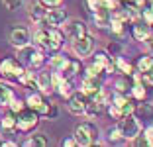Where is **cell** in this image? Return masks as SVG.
I'll return each mask as SVG.
<instances>
[{
  "mask_svg": "<svg viewBox=\"0 0 153 147\" xmlns=\"http://www.w3.org/2000/svg\"><path fill=\"white\" fill-rule=\"evenodd\" d=\"M24 108H26V102H22V100H12L10 102V112L12 114H20Z\"/></svg>",
  "mask_w": 153,
  "mask_h": 147,
  "instance_id": "f1b7e54d",
  "label": "cell"
},
{
  "mask_svg": "<svg viewBox=\"0 0 153 147\" xmlns=\"http://www.w3.org/2000/svg\"><path fill=\"white\" fill-rule=\"evenodd\" d=\"M131 36H134V39L137 41H145L149 36H151V27H149V24H134V27H131Z\"/></svg>",
  "mask_w": 153,
  "mask_h": 147,
  "instance_id": "9a60e30c",
  "label": "cell"
},
{
  "mask_svg": "<svg viewBox=\"0 0 153 147\" xmlns=\"http://www.w3.org/2000/svg\"><path fill=\"white\" fill-rule=\"evenodd\" d=\"M94 49V39L86 33V36L79 37V39H75V53L79 55V57H86V55H90V51Z\"/></svg>",
  "mask_w": 153,
  "mask_h": 147,
  "instance_id": "9c48e42d",
  "label": "cell"
},
{
  "mask_svg": "<svg viewBox=\"0 0 153 147\" xmlns=\"http://www.w3.org/2000/svg\"><path fill=\"white\" fill-rule=\"evenodd\" d=\"M24 145H26V147H45V145H47V137H45L43 134H33L32 137L24 143Z\"/></svg>",
  "mask_w": 153,
  "mask_h": 147,
  "instance_id": "7402d4cb",
  "label": "cell"
},
{
  "mask_svg": "<svg viewBox=\"0 0 153 147\" xmlns=\"http://www.w3.org/2000/svg\"><path fill=\"white\" fill-rule=\"evenodd\" d=\"M20 57L27 63V67H32V69H39L43 65V51L32 47L30 43L20 47Z\"/></svg>",
  "mask_w": 153,
  "mask_h": 147,
  "instance_id": "277c9868",
  "label": "cell"
},
{
  "mask_svg": "<svg viewBox=\"0 0 153 147\" xmlns=\"http://www.w3.org/2000/svg\"><path fill=\"white\" fill-rule=\"evenodd\" d=\"M49 43H47V49H59L61 45H63V41H65V37H63V33L57 30V27H49Z\"/></svg>",
  "mask_w": 153,
  "mask_h": 147,
  "instance_id": "2e32d148",
  "label": "cell"
},
{
  "mask_svg": "<svg viewBox=\"0 0 153 147\" xmlns=\"http://www.w3.org/2000/svg\"><path fill=\"white\" fill-rule=\"evenodd\" d=\"M131 94H134V98L135 100H145V85L143 82H140V80H137V82H134V85H131V90H130Z\"/></svg>",
  "mask_w": 153,
  "mask_h": 147,
  "instance_id": "cb8c5ba5",
  "label": "cell"
},
{
  "mask_svg": "<svg viewBox=\"0 0 153 147\" xmlns=\"http://www.w3.org/2000/svg\"><path fill=\"white\" fill-rule=\"evenodd\" d=\"M43 100H45V98L41 96V92L37 90V92H33V94H30V96H27V102H26V106L37 112V110H39V106L43 104Z\"/></svg>",
  "mask_w": 153,
  "mask_h": 147,
  "instance_id": "d6986e66",
  "label": "cell"
},
{
  "mask_svg": "<svg viewBox=\"0 0 153 147\" xmlns=\"http://www.w3.org/2000/svg\"><path fill=\"white\" fill-rule=\"evenodd\" d=\"M14 100V92L10 86L6 85H0V104L2 106H10V102Z\"/></svg>",
  "mask_w": 153,
  "mask_h": 147,
  "instance_id": "ffe728a7",
  "label": "cell"
},
{
  "mask_svg": "<svg viewBox=\"0 0 153 147\" xmlns=\"http://www.w3.org/2000/svg\"><path fill=\"white\" fill-rule=\"evenodd\" d=\"M37 112L32 110V108H24L20 114H16V129H20V131H30V129H33L37 125Z\"/></svg>",
  "mask_w": 153,
  "mask_h": 147,
  "instance_id": "7a4b0ae2",
  "label": "cell"
},
{
  "mask_svg": "<svg viewBox=\"0 0 153 147\" xmlns=\"http://www.w3.org/2000/svg\"><path fill=\"white\" fill-rule=\"evenodd\" d=\"M0 128H2V131H10V129L16 128V114H6L4 118H2V122H0Z\"/></svg>",
  "mask_w": 153,
  "mask_h": 147,
  "instance_id": "603a6c76",
  "label": "cell"
},
{
  "mask_svg": "<svg viewBox=\"0 0 153 147\" xmlns=\"http://www.w3.org/2000/svg\"><path fill=\"white\" fill-rule=\"evenodd\" d=\"M65 59H67V57H63V55H55V57L51 59V63H53V67H55V69H59V67H61V65L65 63Z\"/></svg>",
  "mask_w": 153,
  "mask_h": 147,
  "instance_id": "d6a6232c",
  "label": "cell"
},
{
  "mask_svg": "<svg viewBox=\"0 0 153 147\" xmlns=\"http://www.w3.org/2000/svg\"><path fill=\"white\" fill-rule=\"evenodd\" d=\"M33 39H36L37 45H43V47H47V43H49V31H47V30H39L36 36H33Z\"/></svg>",
  "mask_w": 153,
  "mask_h": 147,
  "instance_id": "4316f807",
  "label": "cell"
},
{
  "mask_svg": "<svg viewBox=\"0 0 153 147\" xmlns=\"http://www.w3.org/2000/svg\"><path fill=\"white\" fill-rule=\"evenodd\" d=\"M43 8H55V6H61L63 4V0H37Z\"/></svg>",
  "mask_w": 153,
  "mask_h": 147,
  "instance_id": "4dcf8cb0",
  "label": "cell"
},
{
  "mask_svg": "<svg viewBox=\"0 0 153 147\" xmlns=\"http://www.w3.org/2000/svg\"><path fill=\"white\" fill-rule=\"evenodd\" d=\"M141 18H143L145 24L153 26V6H143L141 8Z\"/></svg>",
  "mask_w": 153,
  "mask_h": 147,
  "instance_id": "83f0119b",
  "label": "cell"
},
{
  "mask_svg": "<svg viewBox=\"0 0 153 147\" xmlns=\"http://www.w3.org/2000/svg\"><path fill=\"white\" fill-rule=\"evenodd\" d=\"M100 112H102V104L96 102V100H92V98H88L85 102V114L90 118H98Z\"/></svg>",
  "mask_w": 153,
  "mask_h": 147,
  "instance_id": "e0dca14e",
  "label": "cell"
},
{
  "mask_svg": "<svg viewBox=\"0 0 153 147\" xmlns=\"http://www.w3.org/2000/svg\"><path fill=\"white\" fill-rule=\"evenodd\" d=\"M131 85H134L131 75H124V76H120V79L116 80V90H118V92H130Z\"/></svg>",
  "mask_w": 153,
  "mask_h": 147,
  "instance_id": "ac0fdd59",
  "label": "cell"
},
{
  "mask_svg": "<svg viewBox=\"0 0 153 147\" xmlns=\"http://www.w3.org/2000/svg\"><path fill=\"white\" fill-rule=\"evenodd\" d=\"M30 39H32V36H30V31L26 27H14L10 31V43L14 47H24V45L30 43Z\"/></svg>",
  "mask_w": 153,
  "mask_h": 147,
  "instance_id": "30bf717a",
  "label": "cell"
},
{
  "mask_svg": "<svg viewBox=\"0 0 153 147\" xmlns=\"http://www.w3.org/2000/svg\"><path fill=\"white\" fill-rule=\"evenodd\" d=\"M120 129H122V135L126 139H134V137H137V135L141 134V124H140V120L137 118H134L130 114V116H122L120 118Z\"/></svg>",
  "mask_w": 153,
  "mask_h": 147,
  "instance_id": "5b68a950",
  "label": "cell"
},
{
  "mask_svg": "<svg viewBox=\"0 0 153 147\" xmlns=\"http://www.w3.org/2000/svg\"><path fill=\"white\" fill-rule=\"evenodd\" d=\"M43 22L51 27L63 26V24L67 22V12H65L63 8H59V6H55V8H51V10H45V20Z\"/></svg>",
  "mask_w": 153,
  "mask_h": 147,
  "instance_id": "8992f818",
  "label": "cell"
},
{
  "mask_svg": "<svg viewBox=\"0 0 153 147\" xmlns=\"http://www.w3.org/2000/svg\"><path fill=\"white\" fill-rule=\"evenodd\" d=\"M106 137H108V141H110V143H120V141H122V137H124V135H122L120 125H112V128L108 129V135H106Z\"/></svg>",
  "mask_w": 153,
  "mask_h": 147,
  "instance_id": "484cf974",
  "label": "cell"
},
{
  "mask_svg": "<svg viewBox=\"0 0 153 147\" xmlns=\"http://www.w3.org/2000/svg\"><path fill=\"white\" fill-rule=\"evenodd\" d=\"M126 2H131V0H126Z\"/></svg>",
  "mask_w": 153,
  "mask_h": 147,
  "instance_id": "d590c367",
  "label": "cell"
},
{
  "mask_svg": "<svg viewBox=\"0 0 153 147\" xmlns=\"http://www.w3.org/2000/svg\"><path fill=\"white\" fill-rule=\"evenodd\" d=\"M2 2H4V6L8 10H18L22 6V0H2Z\"/></svg>",
  "mask_w": 153,
  "mask_h": 147,
  "instance_id": "1f68e13d",
  "label": "cell"
},
{
  "mask_svg": "<svg viewBox=\"0 0 153 147\" xmlns=\"http://www.w3.org/2000/svg\"><path fill=\"white\" fill-rule=\"evenodd\" d=\"M92 61H94L96 65H100V67H102L106 73H114V69H116V63H114V59L110 57L106 51H98V53L94 55V59H92Z\"/></svg>",
  "mask_w": 153,
  "mask_h": 147,
  "instance_id": "4fadbf2b",
  "label": "cell"
},
{
  "mask_svg": "<svg viewBox=\"0 0 153 147\" xmlns=\"http://www.w3.org/2000/svg\"><path fill=\"white\" fill-rule=\"evenodd\" d=\"M67 33H69V37L75 41V39H79V37L86 36V33H88V27H86V24L81 22V20H71V22L67 24Z\"/></svg>",
  "mask_w": 153,
  "mask_h": 147,
  "instance_id": "8fae6325",
  "label": "cell"
},
{
  "mask_svg": "<svg viewBox=\"0 0 153 147\" xmlns=\"http://www.w3.org/2000/svg\"><path fill=\"white\" fill-rule=\"evenodd\" d=\"M75 143H76L75 137H69V139H65V141H63V145H65V147H73Z\"/></svg>",
  "mask_w": 153,
  "mask_h": 147,
  "instance_id": "e575fe53",
  "label": "cell"
},
{
  "mask_svg": "<svg viewBox=\"0 0 153 147\" xmlns=\"http://www.w3.org/2000/svg\"><path fill=\"white\" fill-rule=\"evenodd\" d=\"M116 65H118V67H120L124 73H126V75H131V71H134V69H131V65H130L128 61H124V59H116Z\"/></svg>",
  "mask_w": 153,
  "mask_h": 147,
  "instance_id": "f546056e",
  "label": "cell"
},
{
  "mask_svg": "<svg viewBox=\"0 0 153 147\" xmlns=\"http://www.w3.org/2000/svg\"><path fill=\"white\" fill-rule=\"evenodd\" d=\"M36 85H37V90L43 94H49L53 92V76L49 75V73H39V75L36 76Z\"/></svg>",
  "mask_w": 153,
  "mask_h": 147,
  "instance_id": "7c38bea8",
  "label": "cell"
},
{
  "mask_svg": "<svg viewBox=\"0 0 153 147\" xmlns=\"http://www.w3.org/2000/svg\"><path fill=\"white\" fill-rule=\"evenodd\" d=\"M81 61H73V59H65V63L57 69V75L61 79H71V76L81 73Z\"/></svg>",
  "mask_w": 153,
  "mask_h": 147,
  "instance_id": "52a82bcc",
  "label": "cell"
},
{
  "mask_svg": "<svg viewBox=\"0 0 153 147\" xmlns=\"http://www.w3.org/2000/svg\"><path fill=\"white\" fill-rule=\"evenodd\" d=\"M98 139V128L94 124H90V122H81V124L75 128V141L76 145H92L96 143Z\"/></svg>",
  "mask_w": 153,
  "mask_h": 147,
  "instance_id": "6da1fadb",
  "label": "cell"
},
{
  "mask_svg": "<svg viewBox=\"0 0 153 147\" xmlns=\"http://www.w3.org/2000/svg\"><path fill=\"white\" fill-rule=\"evenodd\" d=\"M85 92H73L67 98V108L71 114H85Z\"/></svg>",
  "mask_w": 153,
  "mask_h": 147,
  "instance_id": "ba28073f",
  "label": "cell"
},
{
  "mask_svg": "<svg viewBox=\"0 0 153 147\" xmlns=\"http://www.w3.org/2000/svg\"><path fill=\"white\" fill-rule=\"evenodd\" d=\"M30 18H32V22L33 24H43V20H45V10H43V6L41 4H36L32 10H30Z\"/></svg>",
  "mask_w": 153,
  "mask_h": 147,
  "instance_id": "44dd1931",
  "label": "cell"
},
{
  "mask_svg": "<svg viewBox=\"0 0 153 147\" xmlns=\"http://www.w3.org/2000/svg\"><path fill=\"white\" fill-rule=\"evenodd\" d=\"M24 73V67L20 65L18 59L14 57H6L0 61V75L4 76V79H10V80H16L20 79Z\"/></svg>",
  "mask_w": 153,
  "mask_h": 147,
  "instance_id": "3957f363",
  "label": "cell"
},
{
  "mask_svg": "<svg viewBox=\"0 0 153 147\" xmlns=\"http://www.w3.org/2000/svg\"><path fill=\"white\" fill-rule=\"evenodd\" d=\"M145 45H147V49H149V51L153 53V33L147 37V39H145Z\"/></svg>",
  "mask_w": 153,
  "mask_h": 147,
  "instance_id": "836d02e7",
  "label": "cell"
},
{
  "mask_svg": "<svg viewBox=\"0 0 153 147\" xmlns=\"http://www.w3.org/2000/svg\"><path fill=\"white\" fill-rule=\"evenodd\" d=\"M137 71H140L141 75L153 71V57H141L140 61H137Z\"/></svg>",
  "mask_w": 153,
  "mask_h": 147,
  "instance_id": "d4e9b609",
  "label": "cell"
},
{
  "mask_svg": "<svg viewBox=\"0 0 153 147\" xmlns=\"http://www.w3.org/2000/svg\"><path fill=\"white\" fill-rule=\"evenodd\" d=\"M102 88V80H100V76H88L86 75L85 82H82V92H85V96H92V94L96 92V90Z\"/></svg>",
  "mask_w": 153,
  "mask_h": 147,
  "instance_id": "5bb4252c",
  "label": "cell"
}]
</instances>
